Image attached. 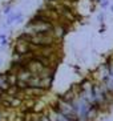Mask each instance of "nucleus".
Wrapping results in <instances>:
<instances>
[{"label":"nucleus","instance_id":"1a4fd4ad","mask_svg":"<svg viewBox=\"0 0 113 121\" xmlns=\"http://www.w3.org/2000/svg\"><path fill=\"white\" fill-rule=\"evenodd\" d=\"M100 5H101L103 9H105V8L109 5V0H103V1H100Z\"/></svg>","mask_w":113,"mask_h":121},{"label":"nucleus","instance_id":"f8f14e48","mask_svg":"<svg viewBox=\"0 0 113 121\" xmlns=\"http://www.w3.org/2000/svg\"><path fill=\"white\" fill-rule=\"evenodd\" d=\"M110 11L113 12V4H112V5H110Z\"/></svg>","mask_w":113,"mask_h":121},{"label":"nucleus","instance_id":"7ed1b4c3","mask_svg":"<svg viewBox=\"0 0 113 121\" xmlns=\"http://www.w3.org/2000/svg\"><path fill=\"white\" fill-rule=\"evenodd\" d=\"M13 53L19 55V56H28V55L33 53V52H32V44L27 40L24 33H20V35L16 37V40H15Z\"/></svg>","mask_w":113,"mask_h":121},{"label":"nucleus","instance_id":"6e6552de","mask_svg":"<svg viewBox=\"0 0 113 121\" xmlns=\"http://www.w3.org/2000/svg\"><path fill=\"white\" fill-rule=\"evenodd\" d=\"M11 11H12V5H11V4H8V5H5V7H4L3 13L5 15V16H8V15L11 13Z\"/></svg>","mask_w":113,"mask_h":121},{"label":"nucleus","instance_id":"f03ea898","mask_svg":"<svg viewBox=\"0 0 113 121\" xmlns=\"http://www.w3.org/2000/svg\"><path fill=\"white\" fill-rule=\"evenodd\" d=\"M32 45L36 47H45V45H56L61 44V41L53 36V33H37V35H28V33L23 32Z\"/></svg>","mask_w":113,"mask_h":121},{"label":"nucleus","instance_id":"ddd939ff","mask_svg":"<svg viewBox=\"0 0 113 121\" xmlns=\"http://www.w3.org/2000/svg\"><path fill=\"white\" fill-rule=\"evenodd\" d=\"M0 64H1V60H0Z\"/></svg>","mask_w":113,"mask_h":121},{"label":"nucleus","instance_id":"39448f33","mask_svg":"<svg viewBox=\"0 0 113 121\" xmlns=\"http://www.w3.org/2000/svg\"><path fill=\"white\" fill-rule=\"evenodd\" d=\"M68 31H69V27H67V25H64V24H56L55 28H53V36L59 41H63V39L65 37Z\"/></svg>","mask_w":113,"mask_h":121},{"label":"nucleus","instance_id":"9b49d317","mask_svg":"<svg viewBox=\"0 0 113 121\" xmlns=\"http://www.w3.org/2000/svg\"><path fill=\"white\" fill-rule=\"evenodd\" d=\"M0 121H4V112H0Z\"/></svg>","mask_w":113,"mask_h":121},{"label":"nucleus","instance_id":"423d86ee","mask_svg":"<svg viewBox=\"0 0 113 121\" xmlns=\"http://www.w3.org/2000/svg\"><path fill=\"white\" fill-rule=\"evenodd\" d=\"M9 82H8V78H7V75L5 72H0V89L3 92H7L9 89Z\"/></svg>","mask_w":113,"mask_h":121},{"label":"nucleus","instance_id":"f257e3e1","mask_svg":"<svg viewBox=\"0 0 113 121\" xmlns=\"http://www.w3.org/2000/svg\"><path fill=\"white\" fill-rule=\"evenodd\" d=\"M51 109L57 112V113L63 114L64 117L69 118V120H72V121H78V117H77V114H76V110H74L72 103L64 101V100L57 97V99L55 100V103L51 105Z\"/></svg>","mask_w":113,"mask_h":121},{"label":"nucleus","instance_id":"9d476101","mask_svg":"<svg viewBox=\"0 0 113 121\" xmlns=\"http://www.w3.org/2000/svg\"><path fill=\"white\" fill-rule=\"evenodd\" d=\"M104 19H105V15H104V12H101V13H99V16H97V20H99L101 24H104Z\"/></svg>","mask_w":113,"mask_h":121},{"label":"nucleus","instance_id":"0eeeda50","mask_svg":"<svg viewBox=\"0 0 113 121\" xmlns=\"http://www.w3.org/2000/svg\"><path fill=\"white\" fill-rule=\"evenodd\" d=\"M23 19H24L23 13H21V12H16V16H15V23H16V24H19V23L23 22Z\"/></svg>","mask_w":113,"mask_h":121},{"label":"nucleus","instance_id":"20e7f679","mask_svg":"<svg viewBox=\"0 0 113 121\" xmlns=\"http://www.w3.org/2000/svg\"><path fill=\"white\" fill-rule=\"evenodd\" d=\"M27 69H28L29 72H31L32 75H35V76H40L43 73V72L45 71V65L43 64L41 61L39 60V59H36L35 56L32 57L31 60L28 61V63H27Z\"/></svg>","mask_w":113,"mask_h":121}]
</instances>
